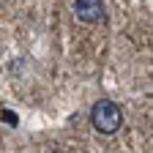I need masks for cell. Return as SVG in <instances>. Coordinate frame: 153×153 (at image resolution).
Here are the masks:
<instances>
[{
	"label": "cell",
	"mask_w": 153,
	"mask_h": 153,
	"mask_svg": "<svg viewBox=\"0 0 153 153\" xmlns=\"http://www.w3.org/2000/svg\"><path fill=\"white\" fill-rule=\"evenodd\" d=\"M90 123H93V128L99 134H115L120 128V123H123V112H120V107L115 101L99 99L93 104V109H90Z\"/></svg>",
	"instance_id": "obj_1"
},
{
	"label": "cell",
	"mask_w": 153,
	"mask_h": 153,
	"mask_svg": "<svg viewBox=\"0 0 153 153\" xmlns=\"http://www.w3.org/2000/svg\"><path fill=\"white\" fill-rule=\"evenodd\" d=\"M74 14L79 22H99L104 16V3L101 0H74Z\"/></svg>",
	"instance_id": "obj_2"
}]
</instances>
